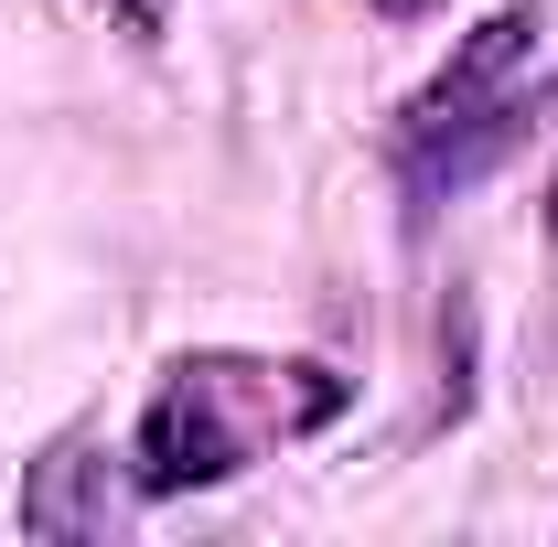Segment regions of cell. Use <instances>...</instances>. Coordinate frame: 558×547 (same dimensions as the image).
<instances>
[{
	"instance_id": "7",
	"label": "cell",
	"mask_w": 558,
	"mask_h": 547,
	"mask_svg": "<svg viewBox=\"0 0 558 547\" xmlns=\"http://www.w3.org/2000/svg\"><path fill=\"white\" fill-rule=\"evenodd\" d=\"M548 226H558V215H548Z\"/></svg>"
},
{
	"instance_id": "4",
	"label": "cell",
	"mask_w": 558,
	"mask_h": 547,
	"mask_svg": "<svg viewBox=\"0 0 558 547\" xmlns=\"http://www.w3.org/2000/svg\"><path fill=\"white\" fill-rule=\"evenodd\" d=\"M119 33H140V44H161V22H172V0H97Z\"/></svg>"
},
{
	"instance_id": "6",
	"label": "cell",
	"mask_w": 558,
	"mask_h": 547,
	"mask_svg": "<svg viewBox=\"0 0 558 547\" xmlns=\"http://www.w3.org/2000/svg\"><path fill=\"white\" fill-rule=\"evenodd\" d=\"M376 11H429V0H376Z\"/></svg>"
},
{
	"instance_id": "5",
	"label": "cell",
	"mask_w": 558,
	"mask_h": 547,
	"mask_svg": "<svg viewBox=\"0 0 558 547\" xmlns=\"http://www.w3.org/2000/svg\"><path fill=\"white\" fill-rule=\"evenodd\" d=\"M526 119H558V86H548V97H537V108H526Z\"/></svg>"
},
{
	"instance_id": "1",
	"label": "cell",
	"mask_w": 558,
	"mask_h": 547,
	"mask_svg": "<svg viewBox=\"0 0 558 547\" xmlns=\"http://www.w3.org/2000/svg\"><path fill=\"white\" fill-rule=\"evenodd\" d=\"M323 418H344L333 365H172L130 429V483L140 494H194V483L247 473L269 440H301Z\"/></svg>"
},
{
	"instance_id": "3",
	"label": "cell",
	"mask_w": 558,
	"mask_h": 547,
	"mask_svg": "<svg viewBox=\"0 0 558 547\" xmlns=\"http://www.w3.org/2000/svg\"><path fill=\"white\" fill-rule=\"evenodd\" d=\"M22 526L33 537H108L119 526V473L97 462V440H54L22 483Z\"/></svg>"
},
{
	"instance_id": "2",
	"label": "cell",
	"mask_w": 558,
	"mask_h": 547,
	"mask_svg": "<svg viewBox=\"0 0 558 547\" xmlns=\"http://www.w3.org/2000/svg\"><path fill=\"white\" fill-rule=\"evenodd\" d=\"M537 33H548V11H537V0H505L494 22H473V33H462V54L409 97V139H440V130L494 119V108H505V75L537 54Z\"/></svg>"
}]
</instances>
